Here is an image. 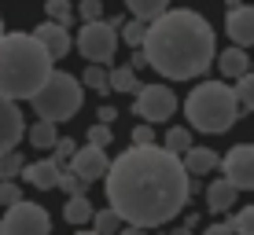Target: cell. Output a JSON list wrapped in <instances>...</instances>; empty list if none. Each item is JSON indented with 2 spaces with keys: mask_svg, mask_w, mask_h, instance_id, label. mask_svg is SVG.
Instances as JSON below:
<instances>
[{
  "mask_svg": "<svg viewBox=\"0 0 254 235\" xmlns=\"http://www.w3.org/2000/svg\"><path fill=\"white\" fill-rule=\"evenodd\" d=\"M63 217H66V224H74V228H85V224H92V202L85 198V191L81 195H66V206H63Z\"/></svg>",
  "mask_w": 254,
  "mask_h": 235,
  "instance_id": "obj_18",
  "label": "cell"
},
{
  "mask_svg": "<svg viewBox=\"0 0 254 235\" xmlns=\"http://www.w3.org/2000/svg\"><path fill=\"white\" fill-rule=\"evenodd\" d=\"M118 37H122V22H107V19H85L81 30H77V51H81L89 63H107L115 59V48H118Z\"/></svg>",
  "mask_w": 254,
  "mask_h": 235,
  "instance_id": "obj_6",
  "label": "cell"
},
{
  "mask_svg": "<svg viewBox=\"0 0 254 235\" xmlns=\"http://www.w3.org/2000/svg\"><path fill=\"white\" fill-rule=\"evenodd\" d=\"M236 228H232V221H217V224H210L206 228V235H232Z\"/></svg>",
  "mask_w": 254,
  "mask_h": 235,
  "instance_id": "obj_36",
  "label": "cell"
},
{
  "mask_svg": "<svg viewBox=\"0 0 254 235\" xmlns=\"http://www.w3.org/2000/svg\"><path fill=\"white\" fill-rule=\"evenodd\" d=\"M236 99H240L243 110H254V70H247L243 77H236Z\"/></svg>",
  "mask_w": 254,
  "mask_h": 235,
  "instance_id": "obj_26",
  "label": "cell"
},
{
  "mask_svg": "<svg viewBox=\"0 0 254 235\" xmlns=\"http://www.w3.org/2000/svg\"><path fill=\"white\" fill-rule=\"evenodd\" d=\"M52 151H56V154H52V158H56V162H70V158H74V151H77V143L70 140V136H59Z\"/></svg>",
  "mask_w": 254,
  "mask_h": 235,
  "instance_id": "obj_33",
  "label": "cell"
},
{
  "mask_svg": "<svg viewBox=\"0 0 254 235\" xmlns=\"http://www.w3.org/2000/svg\"><path fill=\"white\" fill-rule=\"evenodd\" d=\"M81 95H85V92H81V81H77L74 74L52 70L48 81L30 95V103H33V110H37V118L70 121L77 110H81Z\"/></svg>",
  "mask_w": 254,
  "mask_h": 235,
  "instance_id": "obj_5",
  "label": "cell"
},
{
  "mask_svg": "<svg viewBox=\"0 0 254 235\" xmlns=\"http://www.w3.org/2000/svg\"><path fill=\"white\" fill-rule=\"evenodd\" d=\"M147 66L159 70L170 81H191L206 74V66L217 59L214 48V30L199 11L188 7H166L159 19L147 22V41H144Z\"/></svg>",
  "mask_w": 254,
  "mask_h": 235,
  "instance_id": "obj_2",
  "label": "cell"
},
{
  "mask_svg": "<svg viewBox=\"0 0 254 235\" xmlns=\"http://www.w3.org/2000/svg\"><path fill=\"white\" fill-rule=\"evenodd\" d=\"M240 99H236V89H229L225 81H203L188 92L185 99V118L191 121V129L199 133H229L240 118Z\"/></svg>",
  "mask_w": 254,
  "mask_h": 235,
  "instance_id": "obj_4",
  "label": "cell"
},
{
  "mask_svg": "<svg viewBox=\"0 0 254 235\" xmlns=\"http://www.w3.org/2000/svg\"><path fill=\"white\" fill-rule=\"evenodd\" d=\"M15 202H22V191L15 180H0V206H15Z\"/></svg>",
  "mask_w": 254,
  "mask_h": 235,
  "instance_id": "obj_31",
  "label": "cell"
},
{
  "mask_svg": "<svg viewBox=\"0 0 254 235\" xmlns=\"http://www.w3.org/2000/svg\"><path fill=\"white\" fill-rule=\"evenodd\" d=\"M52 74V51L37 37L0 33V95L30 99Z\"/></svg>",
  "mask_w": 254,
  "mask_h": 235,
  "instance_id": "obj_3",
  "label": "cell"
},
{
  "mask_svg": "<svg viewBox=\"0 0 254 235\" xmlns=\"http://www.w3.org/2000/svg\"><path fill=\"white\" fill-rule=\"evenodd\" d=\"M140 81H136V66H111V92H136Z\"/></svg>",
  "mask_w": 254,
  "mask_h": 235,
  "instance_id": "obj_20",
  "label": "cell"
},
{
  "mask_svg": "<svg viewBox=\"0 0 254 235\" xmlns=\"http://www.w3.org/2000/svg\"><path fill=\"white\" fill-rule=\"evenodd\" d=\"M81 85H89L92 92L107 95V92H111V70H103V63H92V66H85V74H81Z\"/></svg>",
  "mask_w": 254,
  "mask_h": 235,
  "instance_id": "obj_22",
  "label": "cell"
},
{
  "mask_svg": "<svg viewBox=\"0 0 254 235\" xmlns=\"http://www.w3.org/2000/svg\"><path fill=\"white\" fill-rule=\"evenodd\" d=\"M103 191L107 202L126 217V224L159 228L188 206L191 173L185 169V158L170 147L133 143L111 162Z\"/></svg>",
  "mask_w": 254,
  "mask_h": 235,
  "instance_id": "obj_1",
  "label": "cell"
},
{
  "mask_svg": "<svg viewBox=\"0 0 254 235\" xmlns=\"http://www.w3.org/2000/svg\"><path fill=\"white\" fill-rule=\"evenodd\" d=\"M22 169H26V162H22V154L15 151V147L0 154V180H15V177H22Z\"/></svg>",
  "mask_w": 254,
  "mask_h": 235,
  "instance_id": "obj_25",
  "label": "cell"
},
{
  "mask_svg": "<svg viewBox=\"0 0 254 235\" xmlns=\"http://www.w3.org/2000/svg\"><path fill=\"white\" fill-rule=\"evenodd\" d=\"M232 228L240 235H254V206H243V210L232 217Z\"/></svg>",
  "mask_w": 254,
  "mask_h": 235,
  "instance_id": "obj_30",
  "label": "cell"
},
{
  "mask_svg": "<svg viewBox=\"0 0 254 235\" xmlns=\"http://www.w3.org/2000/svg\"><path fill=\"white\" fill-rule=\"evenodd\" d=\"M217 165H221V158H217L210 147H195V143H191L185 151V169L191 173V177H203V173L217 169Z\"/></svg>",
  "mask_w": 254,
  "mask_h": 235,
  "instance_id": "obj_17",
  "label": "cell"
},
{
  "mask_svg": "<svg viewBox=\"0 0 254 235\" xmlns=\"http://www.w3.org/2000/svg\"><path fill=\"white\" fill-rule=\"evenodd\" d=\"M15 103H19V99L0 95V154L11 151V147L22 140V133H26V121H22V114H19Z\"/></svg>",
  "mask_w": 254,
  "mask_h": 235,
  "instance_id": "obj_12",
  "label": "cell"
},
{
  "mask_svg": "<svg viewBox=\"0 0 254 235\" xmlns=\"http://www.w3.org/2000/svg\"><path fill=\"white\" fill-rule=\"evenodd\" d=\"M229 4H240V0H229Z\"/></svg>",
  "mask_w": 254,
  "mask_h": 235,
  "instance_id": "obj_39",
  "label": "cell"
},
{
  "mask_svg": "<svg viewBox=\"0 0 254 235\" xmlns=\"http://www.w3.org/2000/svg\"><path fill=\"white\" fill-rule=\"evenodd\" d=\"M122 41H126L129 48H144V41H147V22L144 19H129V22H122Z\"/></svg>",
  "mask_w": 254,
  "mask_h": 235,
  "instance_id": "obj_24",
  "label": "cell"
},
{
  "mask_svg": "<svg viewBox=\"0 0 254 235\" xmlns=\"http://www.w3.org/2000/svg\"><path fill=\"white\" fill-rule=\"evenodd\" d=\"M236 195H240V188H236L229 177L214 180V184L206 188V210L210 213H229L232 206H236Z\"/></svg>",
  "mask_w": 254,
  "mask_h": 235,
  "instance_id": "obj_15",
  "label": "cell"
},
{
  "mask_svg": "<svg viewBox=\"0 0 254 235\" xmlns=\"http://www.w3.org/2000/svg\"><path fill=\"white\" fill-rule=\"evenodd\" d=\"M77 11H81V22L85 19H103V0H77Z\"/></svg>",
  "mask_w": 254,
  "mask_h": 235,
  "instance_id": "obj_34",
  "label": "cell"
},
{
  "mask_svg": "<svg viewBox=\"0 0 254 235\" xmlns=\"http://www.w3.org/2000/svg\"><path fill=\"white\" fill-rule=\"evenodd\" d=\"M111 140H115V133H111V125H107V121H96V125L89 129V143H100V147H107Z\"/></svg>",
  "mask_w": 254,
  "mask_h": 235,
  "instance_id": "obj_32",
  "label": "cell"
},
{
  "mask_svg": "<svg viewBox=\"0 0 254 235\" xmlns=\"http://www.w3.org/2000/svg\"><path fill=\"white\" fill-rule=\"evenodd\" d=\"M251 63H254V59L247 55V48H243V45H232V48H225L221 55H217V70H221L225 77H232V81L247 74Z\"/></svg>",
  "mask_w": 254,
  "mask_h": 235,
  "instance_id": "obj_16",
  "label": "cell"
},
{
  "mask_svg": "<svg viewBox=\"0 0 254 235\" xmlns=\"http://www.w3.org/2000/svg\"><path fill=\"white\" fill-rule=\"evenodd\" d=\"M251 70H254V63H251Z\"/></svg>",
  "mask_w": 254,
  "mask_h": 235,
  "instance_id": "obj_40",
  "label": "cell"
},
{
  "mask_svg": "<svg viewBox=\"0 0 254 235\" xmlns=\"http://www.w3.org/2000/svg\"><path fill=\"white\" fill-rule=\"evenodd\" d=\"M126 7H129V15L151 22V19H159L166 7H170V0H126Z\"/></svg>",
  "mask_w": 254,
  "mask_h": 235,
  "instance_id": "obj_21",
  "label": "cell"
},
{
  "mask_svg": "<svg viewBox=\"0 0 254 235\" xmlns=\"http://www.w3.org/2000/svg\"><path fill=\"white\" fill-rule=\"evenodd\" d=\"M70 169H74L77 177L85 180V184H92V180L107 177L111 158L103 154V147H100V143H85V147H77V151H74V158H70Z\"/></svg>",
  "mask_w": 254,
  "mask_h": 235,
  "instance_id": "obj_10",
  "label": "cell"
},
{
  "mask_svg": "<svg viewBox=\"0 0 254 235\" xmlns=\"http://www.w3.org/2000/svg\"><path fill=\"white\" fill-rule=\"evenodd\" d=\"M52 228V217L45 206L37 202H15L7 206V217L0 221V235H48Z\"/></svg>",
  "mask_w": 254,
  "mask_h": 235,
  "instance_id": "obj_7",
  "label": "cell"
},
{
  "mask_svg": "<svg viewBox=\"0 0 254 235\" xmlns=\"http://www.w3.org/2000/svg\"><path fill=\"white\" fill-rule=\"evenodd\" d=\"M225 33L232 37V45L254 48V7L251 4H232L225 15Z\"/></svg>",
  "mask_w": 254,
  "mask_h": 235,
  "instance_id": "obj_11",
  "label": "cell"
},
{
  "mask_svg": "<svg viewBox=\"0 0 254 235\" xmlns=\"http://www.w3.org/2000/svg\"><path fill=\"white\" fill-rule=\"evenodd\" d=\"M59 173H63V162L56 158H41V162H30L22 169L26 184H33L37 191H56L59 188Z\"/></svg>",
  "mask_w": 254,
  "mask_h": 235,
  "instance_id": "obj_14",
  "label": "cell"
},
{
  "mask_svg": "<svg viewBox=\"0 0 254 235\" xmlns=\"http://www.w3.org/2000/svg\"><path fill=\"white\" fill-rule=\"evenodd\" d=\"M45 11H48V19H56V22H74V7H70V0H45Z\"/></svg>",
  "mask_w": 254,
  "mask_h": 235,
  "instance_id": "obj_28",
  "label": "cell"
},
{
  "mask_svg": "<svg viewBox=\"0 0 254 235\" xmlns=\"http://www.w3.org/2000/svg\"><path fill=\"white\" fill-rule=\"evenodd\" d=\"M56 140H59V136H56V121H52V118H41L37 125L30 129V143L37 147V151H52Z\"/></svg>",
  "mask_w": 254,
  "mask_h": 235,
  "instance_id": "obj_19",
  "label": "cell"
},
{
  "mask_svg": "<svg viewBox=\"0 0 254 235\" xmlns=\"http://www.w3.org/2000/svg\"><path fill=\"white\" fill-rule=\"evenodd\" d=\"M221 169L240 191H254V143H236L221 158Z\"/></svg>",
  "mask_w": 254,
  "mask_h": 235,
  "instance_id": "obj_9",
  "label": "cell"
},
{
  "mask_svg": "<svg viewBox=\"0 0 254 235\" xmlns=\"http://www.w3.org/2000/svg\"><path fill=\"white\" fill-rule=\"evenodd\" d=\"M133 143H155V129H151V121H140V125L133 129Z\"/></svg>",
  "mask_w": 254,
  "mask_h": 235,
  "instance_id": "obj_35",
  "label": "cell"
},
{
  "mask_svg": "<svg viewBox=\"0 0 254 235\" xmlns=\"http://www.w3.org/2000/svg\"><path fill=\"white\" fill-rule=\"evenodd\" d=\"M173 110H177V95H173V89H166V85H140L133 92V114L151 121V125L173 118Z\"/></svg>",
  "mask_w": 254,
  "mask_h": 235,
  "instance_id": "obj_8",
  "label": "cell"
},
{
  "mask_svg": "<svg viewBox=\"0 0 254 235\" xmlns=\"http://www.w3.org/2000/svg\"><path fill=\"white\" fill-rule=\"evenodd\" d=\"M85 188H89V184H85V180L77 177V173L70 169V165H66L63 173H59V191H63V195H81Z\"/></svg>",
  "mask_w": 254,
  "mask_h": 235,
  "instance_id": "obj_29",
  "label": "cell"
},
{
  "mask_svg": "<svg viewBox=\"0 0 254 235\" xmlns=\"http://www.w3.org/2000/svg\"><path fill=\"white\" fill-rule=\"evenodd\" d=\"M0 33H4V19H0Z\"/></svg>",
  "mask_w": 254,
  "mask_h": 235,
  "instance_id": "obj_38",
  "label": "cell"
},
{
  "mask_svg": "<svg viewBox=\"0 0 254 235\" xmlns=\"http://www.w3.org/2000/svg\"><path fill=\"white\" fill-rule=\"evenodd\" d=\"M162 143H166V147H170V151H177V154H185V151H188V147H191V133H188V129H177V125H173V129H170V133H166V136H162Z\"/></svg>",
  "mask_w": 254,
  "mask_h": 235,
  "instance_id": "obj_27",
  "label": "cell"
},
{
  "mask_svg": "<svg viewBox=\"0 0 254 235\" xmlns=\"http://www.w3.org/2000/svg\"><path fill=\"white\" fill-rule=\"evenodd\" d=\"M33 37H37L41 45L52 51V59H63L66 51H70V45H74V41H70L66 22H56V19H45V22L37 26V30H33Z\"/></svg>",
  "mask_w": 254,
  "mask_h": 235,
  "instance_id": "obj_13",
  "label": "cell"
},
{
  "mask_svg": "<svg viewBox=\"0 0 254 235\" xmlns=\"http://www.w3.org/2000/svg\"><path fill=\"white\" fill-rule=\"evenodd\" d=\"M122 224H126V217H122L115 206H107V210H100L92 217V228L100 235H115V232H122Z\"/></svg>",
  "mask_w": 254,
  "mask_h": 235,
  "instance_id": "obj_23",
  "label": "cell"
},
{
  "mask_svg": "<svg viewBox=\"0 0 254 235\" xmlns=\"http://www.w3.org/2000/svg\"><path fill=\"white\" fill-rule=\"evenodd\" d=\"M96 118H100V121H107V125H111V121L118 118V110H115V107H107V103H103V107L96 110Z\"/></svg>",
  "mask_w": 254,
  "mask_h": 235,
  "instance_id": "obj_37",
  "label": "cell"
}]
</instances>
